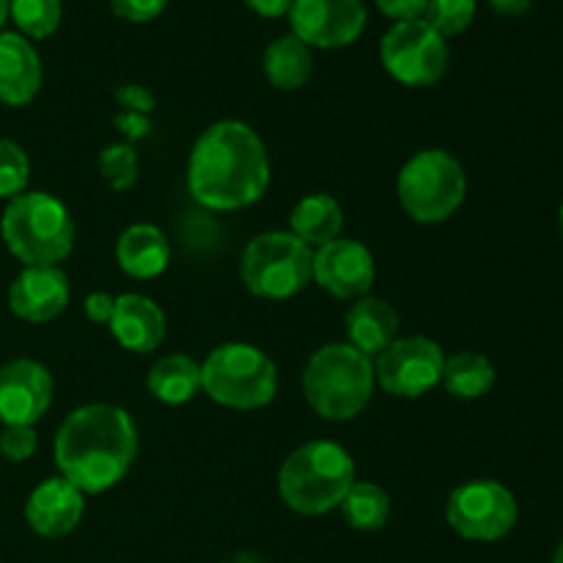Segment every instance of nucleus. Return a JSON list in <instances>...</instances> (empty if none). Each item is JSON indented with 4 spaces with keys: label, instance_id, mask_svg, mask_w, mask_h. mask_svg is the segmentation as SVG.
<instances>
[{
    "label": "nucleus",
    "instance_id": "f257e3e1",
    "mask_svg": "<svg viewBox=\"0 0 563 563\" xmlns=\"http://www.w3.org/2000/svg\"><path fill=\"white\" fill-rule=\"evenodd\" d=\"M269 187V154L245 121H218L198 135L187 163V190L201 207L234 212Z\"/></svg>",
    "mask_w": 563,
    "mask_h": 563
},
{
    "label": "nucleus",
    "instance_id": "f03ea898",
    "mask_svg": "<svg viewBox=\"0 0 563 563\" xmlns=\"http://www.w3.org/2000/svg\"><path fill=\"white\" fill-rule=\"evenodd\" d=\"M55 465L82 495L108 493L137 456V429L115 405H86L66 416L55 434Z\"/></svg>",
    "mask_w": 563,
    "mask_h": 563
},
{
    "label": "nucleus",
    "instance_id": "7ed1b4c3",
    "mask_svg": "<svg viewBox=\"0 0 563 563\" xmlns=\"http://www.w3.org/2000/svg\"><path fill=\"white\" fill-rule=\"evenodd\" d=\"M355 484L350 451L330 440H311L286 456L278 473V493L291 511L306 517L339 509Z\"/></svg>",
    "mask_w": 563,
    "mask_h": 563
},
{
    "label": "nucleus",
    "instance_id": "20e7f679",
    "mask_svg": "<svg viewBox=\"0 0 563 563\" xmlns=\"http://www.w3.org/2000/svg\"><path fill=\"white\" fill-rule=\"evenodd\" d=\"M0 234L25 267H58L75 245V220L49 192H22L5 207Z\"/></svg>",
    "mask_w": 563,
    "mask_h": 563
},
{
    "label": "nucleus",
    "instance_id": "39448f33",
    "mask_svg": "<svg viewBox=\"0 0 563 563\" xmlns=\"http://www.w3.org/2000/svg\"><path fill=\"white\" fill-rule=\"evenodd\" d=\"M374 363L355 346L328 344L308 357L302 390L317 416L324 421H352L366 410L374 394Z\"/></svg>",
    "mask_w": 563,
    "mask_h": 563
},
{
    "label": "nucleus",
    "instance_id": "423d86ee",
    "mask_svg": "<svg viewBox=\"0 0 563 563\" xmlns=\"http://www.w3.org/2000/svg\"><path fill=\"white\" fill-rule=\"evenodd\" d=\"M203 394L231 410H258L278 394V368L253 344H223L201 363Z\"/></svg>",
    "mask_w": 563,
    "mask_h": 563
},
{
    "label": "nucleus",
    "instance_id": "0eeeda50",
    "mask_svg": "<svg viewBox=\"0 0 563 563\" xmlns=\"http://www.w3.org/2000/svg\"><path fill=\"white\" fill-rule=\"evenodd\" d=\"M396 190H399L401 207L416 223H443L465 201V168L443 148H423L412 154L399 170Z\"/></svg>",
    "mask_w": 563,
    "mask_h": 563
},
{
    "label": "nucleus",
    "instance_id": "6e6552de",
    "mask_svg": "<svg viewBox=\"0 0 563 563\" xmlns=\"http://www.w3.org/2000/svg\"><path fill=\"white\" fill-rule=\"evenodd\" d=\"M242 284L264 300H289L313 280V251L291 231H267L242 253Z\"/></svg>",
    "mask_w": 563,
    "mask_h": 563
},
{
    "label": "nucleus",
    "instance_id": "1a4fd4ad",
    "mask_svg": "<svg viewBox=\"0 0 563 563\" xmlns=\"http://www.w3.org/2000/svg\"><path fill=\"white\" fill-rule=\"evenodd\" d=\"M385 71L401 86H434L449 69V44L427 20L396 22L379 44Z\"/></svg>",
    "mask_w": 563,
    "mask_h": 563
},
{
    "label": "nucleus",
    "instance_id": "9d476101",
    "mask_svg": "<svg viewBox=\"0 0 563 563\" xmlns=\"http://www.w3.org/2000/svg\"><path fill=\"white\" fill-rule=\"evenodd\" d=\"M445 520L462 539L498 542L517 526V500L500 482L478 478L449 495Z\"/></svg>",
    "mask_w": 563,
    "mask_h": 563
},
{
    "label": "nucleus",
    "instance_id": "9b49d317",
    "mask_svg": "<svg viewBox=\"0 0 563 563\" xmlns=\"http://www.w3.org/2000/svg\"><path fill=\"white\" fill-rule=\"evenodd\" d=\"M445 355L438 341L427 335L396 339L374 363V379L383 390L399 399H418L429 394L443 377Z\"/></svg>",
    "mask_w": 563,
    "mask_h": 563
},
{
    "label": "nucleus",
    "instance_id": "f8f14e48",
    "mask_svg": "<svg viewBox=\"0 0 563 563\" xmlns=\"http://www.w3.org/2000/svg\"><path fill=\"white\" fill-rule=\"evenodd\" d=\"M291 33L308 47H344L366 27L363 0H295L289 9Z\"/></svg>",
    "mask_w": 563,
    "mask_h": 563
},
{
    "label": "nucleus",
    "instance_id": "ddd939ff",
    "mask_svg": "<svg viewBox=\"0 0 563 563\" xmlns=\"http://www.w3.org/2000/svg\"><path fill=\"white\" fill-rule=\"evenodd\" d=\"M377 267L363 242L339 240L313 251V280L339 300H361L372 291Z\"/></svg>",
    "mask_w": 563,
    "mask_h": 563
},
{
    "label": "nucleus",
    "instance_id": "4468645a",
    "mask_svg": "<svg viewBox=\"0 0 563 563\" xmlns=\"http://www.w3.org/2000/svg\"><path fill=\"white\" fill-rule=\"evenodd\" d=\"M53 405V377L36 361H11L0 368V421L33 427Z\"/></svg>",
    "mask_w": 563,
    "mask_h": 563
},
{
    "label": "nucleus",
    "instance_id": "2eb2a0df",
    "mask_svg": "<svg viewBox=\"0 0 563 563\" xmlns=\"http://www.w3.org/2000/svg\"><path fill=\"white\" fill-rule=\"evenodd\" d=\"M69 297V278L60 267H25L9 286L11 313L33 324L60 317Z\"/></svg>",
    "mask_w": 563,
    "mask_h": 563
},
{
    "label": "nucleus",
    "instance_id": "dca6fc26",
    "mask_svg": "<svg viewBox=\"0 0 563 563\" xmlns=\"http://www.w3.org/2000/svg\"><path fill=\"white\" fill-rule=\"evenodd\" d=\"M86 515V495L64 476L38 484L25 500V520L33 533L60 539L75 531Z\"/></svg>",
    "mask_w": 563,
    "mask_h": 563
},
{
    "label": "nucleus",
    "instance_id": "f3484780",
    "mask_svg": "<svg viewBox=\"0 0 563 563\" xmlns=\"http://www.w3.org/2000/svg\"><path fill=\"white\" fill-rule=\"evenodd\" d=\"M42 88V58L20 33H0V102L22 108Z\"/></svg>",
    "mask_w": 563,
    "mask_h": 563
},
{
    "label": "nucleus",
    "instance_id": "a211bd4d",
    "mask_svg": "<svg viewBox=\"0 0 563 563\" xmlns=\"http://www.w3.org/2000/svg\"><path fill=\"white\" fill-rule=\"evenodd\" d=\"M110 330L124 350L148 355L165 341V313L154 300L143 295L115 297Z\"/></svg>",
    "mask_w": 563,
    "mask_h": 563
},
{
    "label": "nucleus",
    "instance_id": "6ab92c4d",
    "mask_svg": "<svg viewBox=\"0 0 563 563\" xmlns=\"http://www.w3.org/2000/svg\"><path fill=\"white\" fill-rule=\"evenodd\" d=\"M346 344L355 346L361 355L379 357L399 335V313L379 297H361L344 317Z\"/></svg>",
    "mask_w": 563,
    "mask_h": 563
},
{
    "label": "nucleus",
    "instance_id": "aec40b11",
    "mask_svg": "<svg viewBox=\"0 0 563 563\" xmlns=\"http://www.w3.org/2000/svg\"><path fill=\"white\" fill-rule=\"evenodd\" d=\"M115 262H119L121 273H126L130 278H157V275H163L168 269L170 245L157 225L135 223L119 236Z\"/></svg>",
    "mask_w": 563,
    "mask_h": 563
},
{
    "label": "nucleus",
    "instance_id": "412c9836",
    "mask_svg": "<svg viewBox=\"0 0 563 563\" xmlns=\"http://www.w3.org/2000/svg\"><path fill=\"white\" fill-rule=\"evenodd\" d=\"M289 223L291 234L306 242L311 251H317V247L328 245V242L341 236V229H344V209H341V203L333 196L313 192V196H306L302 201H297V207L291 209Z\"/></svg>",
    "mask_w": 563,
    "mask_h": 563
},
{
    "label": "nucleus",
    "instance_id": "4be33fe9",
    "mask_svg": "<svg viewBox=\"0 0 563 563\" xmlns=\"http://www.w3.org/2000/svg\"><path fill=\"white\" fill-rule=\"evenodd\" d=\"M148 394L170 407L187 405L203 390L201 363L187 355H165L152 366L146 377Z\"/></svg>",
    "mask_w": 563,
    "mask_h": 563
},
{
    "label": "nucleus",
    "instance_id": "5701e85b",
    "mask_svg": "<svg viewBox=\"0 0 563 563\" xmlns=\"http://www.w3.org/2000/svg\"><path fill=\"white\" fill-rule=\"evenodd\" d=\"M313 69L311 47L295 33L278 36L264 53V75L280 91H297L308 82Z\"/></svg>",
    "mask_w": 563,
    "mask_h": 563
},
{
    "label": "nucleus",
    "instance_id": "b1692460",
    "mask_svg": "<svg viewBox=\"0 0 563 563\" xmlns=\"http://www.w3.org/2000/svg\"><path fill=\"white\" fill-rule=\"evenodd\" d=\"M495 366L482 352H460L454 357H445L443 366V388L456 399H482L495 385Z\"/></svg>",
    "mask_w": 563,
    "mask_h": 563
},
{
    "label": "nucleus",
    "instance_id": "393cba45",
    "mask_svg": "<svg viewBox=\"0 0 563 563\" xmlns=\"http://www.w3.org/2000/svg\"><path fill=\"white\" fill-rule=\"evenodd\" d=\"M339 509L355 531H379L390 517V495L374 482H355Z\"/></svg>",
    "mask_w": 563,
    "mask_h": 563
},
{
    "label": "nucleus",
    "instance_id": "a878e982",
    "mask_svg": "<svg viewBox=\"0 0 563 563\" xmlns=\"http://www.w3.org/2000/svg\"><path fill=\"white\" fill-rule=\"evenodd\" d=\"M9 14L25 36L47 38L58 31L64 3L60 0H9Z\"/></svg>",
    "mask_w": 563,
    "mask_h": 563
},
{
    "label": "nucleus",
    "instance_id": "bb28decb",
    "mask_svg": "<svg viewBox=\"0 0 563 563\" xmlns=\"http://www.w3.org/2000/svg\"><path fill=\"white\" fill-rule=\"evenodd\" d=\"M476 16V0H429L423 20L443 38L460 36Z\"/></svg>",
    "mask_w": 563,
    "mask_h": 563
},
{
    "label": "nucleus",
    "instance_id": "cd10ccee",
    "mask_svg": "<svg viewBox=\"0 0 563 563\" xmlns=\"http://www.w3.org/2000/svg\"><path fill=\"white\" fill-rule=\"evenodd\" d=\"M99 174L110 190H130L137 181V154L132 143H110L99 154Z\"/></svg>",
    "mask_w": 563,
    "mask_h": 563
},
{
    "label": "nucleus",
    "instance_id": "c85d7f7f",
    "mask_svg": "<svg viewBox=\"0 0 563 563\" xmlns=\"http://www.w3.org/2000/svg\"><path fill=\"white\" fill-rule=\"evenodd\" d=\"M31 179L27 154L9 137H0V198H16L25 192Z\"/></svg>",
    "mask_w": 563,
    "mask_h": 563
},
{
    "label": "nucleus",
    "instance_id": "c756f323",
    "mask_svg": "<svg viewBox=\"0 0 563 563\" xmlns=\"http://www.w3.org/2000/svg\"><path fill=\"white\" fill-rule=\"evenodd\" d=\"M38 449L33 427H5L0 432V454L9 462H27Z\"/></svg>",
    "mask_w": 563,
    "mask_h": 563
},
{
    "label": "nucleus",
    "instance_id": "7c9ffc66",
    "mask_svg": "<svg viewBox=\"0 0 563 563\" xmlns=\"http://www.w3.org/2000/svg\"><path fill=\"white\" fill-rule=\"evenodd\" d=\"M110 5H113V11L121 20L148 22L163 14L168 0H110Z\"/></svg>",
    "mask_w": 563,
    "mask_h": 563
},
{
    "label": "nucleus",
    "instance_id": "2f4dec72",
    "mask_svg": "<svg viewBox=\"0 0 563 563\" xmlns=\"http://www.w3.org/2000/svg\"><path fill=\"white\" fill-rule=\"evenodd\" d=\"M115 102H119L121 113L152 115V110H154L152 91H148V88H143V86H135V82L119 86V91H115Z\"/></svg>",
    "mask_w": 563,
    "mask_h": 563
},
{
    "label": "nucleus",
    "instance_id": "473e14b6",
    "mask_svg": "<svg viewBox=\"0 0 563 563\" xmlns=\"http://www.w3.org/2000/svg\"><path fill=\"white\" fill-rule=\"evenodd\" d=\"M377 5L383 9V14L405 22V20H421L429 0H377Z\"/></svg>",
    "mask_w": 563,
    "mask_h": 563
},
{
    "label": "nucleus",
    "instance_id": "72a5a7b5",
    "mask_svg": "<svg viewBox=\"0 0 563 563\" xmlns=\"http://www.w3.org/2000/svg\"><path fill=\"white\" fill-rule=\"evenodd\" d=\"M115 297L104 295V291H93V295L86 297V317L97 324H110V317H113Z\"/></svg>",
    "mask_w": 563,
    "mask_h": 563
},
{
    "label": "nucleus",
    "instance_id": "f704fd0d",
    "mask_svg": "<svg viewBox=\"0 0 563 563\" xmlns=\"http://www.w3.org/2000/svg\"><path fill=\"white\" fill-rule=\"evenodd\" d=\"M115 126H119L130 141H141V137H146L148 132H152V121H148V115H135V113H119L115 115Z\"/></svg>",
    "mask_w": 563,
    "mask_h": 563
},
{
    "label": "nucleus",
    "instance_id": "c9c22d12",
    "mask_svg": "<svg viewBox=\"0 0 563 563\" xmlns=\"http://www.w3.org/2000/svg\"><path fill=\"white\" fill-rule=\"evenodd\" d=\"M245 3L262 16H280V14H289L295 0H245Z\"/></svg>",
    "mask_w": 563,
    "mask_h": 563
},
{
    "label": "nucleus",
    "instance_id": "e433bc0d",
    "mask_svg": "<svg viewBox=\"0 0 563 563\" xmlns=\"http://www.w3.org/2000/svg\"><path fill=\"white\" fill-rule=\"evenodd\" d=\"M489 5H493L498 14L517 16V14H522V11H528L531 0H489Z\"/></svg>",
    "mask_w": 563,
    "mask_h": 563
},
{
    "label": "nucleus",
    "instance_id": "4c0bfd02",
    "mask_svg": "<svg viewBox=\"0 0 563 563\" xmlns=\"http://www.w3.org/2000/svg\"><path fill=\"white\" fill-rule=\"evenodd\" d=\"M5 16H9V0H0V27H3Z\"/></svg>",
    "mask_w": 563,
    "mask_h": 563
},
{
    "label": "nucleus",
    "instance_id": "58836bf2",
    "mask_svg": "<svg viewBox=\"0 0 563 563\" xmlns=\"http://www.w3.org/2000/svg\"><path fill=\"white\" fill-rule=\"evenodd\" d=\"M553 563H563V544L559 550H555V559H553Z\"/></svg>",
    "mask_w": 563,
    "mask_h": 563
},
{
    "label": "nucleus",
    "instance_id": "ea45409f",
    "mask_svg": "<svg viewBox=\"0 0 563 563\" xmlns=\"http://www.w3.org/2000/svg\"><path fill=\"white\" fill-rule=\"evenodd\" d=\"M561 234H563V207H561Z\"/></svg>",
    "mask_w": 563,
    "mask_h": 563
}]
</instances>
